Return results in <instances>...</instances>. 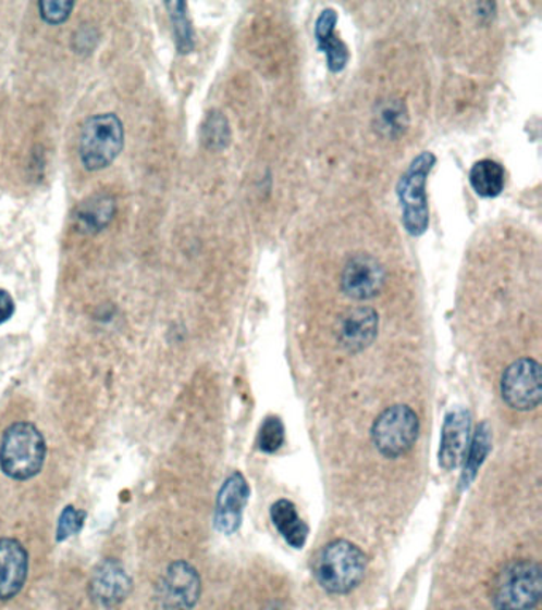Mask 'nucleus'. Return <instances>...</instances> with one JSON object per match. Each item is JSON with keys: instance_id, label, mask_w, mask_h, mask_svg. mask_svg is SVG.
<instances>
[{"instance_id": "obj_13", "label": "nucleus", "mask_w": 542, "mask_h": 610, "mask_svg": "<svg viewBox=\"0 0 542 610\" xmlns=\"http://www.w3.org/2000/svg\"><path fill=\"white\" fill-rule=\"evenodd\" d=\"M29 572V555L20 540L0 539V599L9 601L23 590Z\"/></svg>"}, {"instance_id": "obj_19", "label": "nucleus", "mask_w": 542, "mask_h": 610, "mask_svg": "<svg viewBox=\"0 0 542 610\" xmlns=\"http://www.w3.org/2000/svg\"><path fill=\"white\" fill-rule=\"evenodd\" d=\"M407 126V112L399 101L383 103L378 112V127L386 136H398L404 133Z\"/></svg>"}, {"instance_id": "obj_14", "label": "nucleus", "mask_w": 542, "mask_h": 610, "mask_svg": "<svg viewBox=\"0 0 542 610\" xmlns=\"http://www.w3.org/2000/svg\"><path fill=\"white\" fill-rule=\"evenodd\" d=\"M379 333V315L369 307L348 310L341 316L337 340L350 353H358L374 343Z\"/></svg>"}, {"instance_id": "obj_2", "label": "nucleus", "mask_w": 542, "mask_h": 610, "mask_svg": "<svg viewBox=\"0 0 542 610\" xmlns=\"http://www.w3.org/2000/svg\"><path fill=\"white\" fill-rule=\"evenodd\" d=\"M47 444L36 425L13 423L0 443V469L13 481H29L44 468Z\"/></svg>"}, {"instance_id": "obj_8", "label": "nucleus", "mask_w": 542, "mask_h": 610, "mask_svg": "<svg viewBox=\"0 0 542 610\" xmlns=\"http://www.w3.org/2000/svg\"><path fill=\"white\" fill-rule=\"evenodd\" d=\"M201 596V577L198 571L177 561L165 571L161 584V599L165 610H192Z\"/></svg>"}, {"instance_id": "obj_16", "label": "nucleus", "mask_w": 542, "mask_h": 610, "mask_svg": "<svg viewBox=\"0 0 542 610\" xmlns=\"http://www.w3.org/2000/svg\"><path fill=\"white\" fill-rule=\"evenodd\" d=\"M271 519L275 528L290 546L295 547V549H303L309 528L303 522L292 501L281 499V501L275 502L271 508Z\"/></svg>"}, {"instance_id": "obj_3", "label": "nucleus", "mask_w": 542, "mask_h": 610, "mask_svg": "<svg viewBox=\"0 0 542 610\" xmlns=\"http://www.w3.org/2000/svg\"><path fill=\"white\" fill-rule=\"evenodd\" d=\"M541 595V568L531 560H516L504 567L490 592L495 610H533Z\"/></svg>"}, {"instance_id": "obj_24", "label": "nucleus", "mask_w": 542, "mask_h": 610, "mask_svg": "<svg viewBox=\"0 0 542 610\" xmlns=\"http://www.w3.org/2000/svg\"><path fill=\"white\" fill-rule=\"evenodd\" d=\"M266 610H283V609L281 608V606L272 605L271 608L266 609Z\"/></svg>"}, {"instance_id": "obj_11", "label": "nucleus", "mask_w": 542, "mask_h": 610, "mask_svg": "<svg viewBox=\"0 0 542 610\" xmlns=\"http://www.w3.org/2000/svg\"><path fill=\"white\" fill-rule=\"evenodd\" d=\"M133 582L119 561L107 558L98 564L89 582L91 598L102 608L112 609L130 596Z\"/></svg>"}, {"instance_id": "obj_9", "label": "nucleus", "mask_w": 542, "mask_h": 610, "mask_svg": "<svg viewBox=\"0 0 542 610\" xmlns=\"http://www.w3.org/2000/svg\"><path fill=\"white\" fill-rule=\"evenodd\" d=\"M385 284V269L375 258L358 254L342 271V291L355 301H368L381 292Z\"/></svg>"}, {"instance_id": "obj_18", "label": "nucleus", "mask_w": 542, "mask_h": 610, "mask_svg": "<svg viewBox=\"0 0 542 610\" xmlns=\"http://www.w3.org/2000/svg\"><path fill=\"white\" fill-rule=\"evenodd\" d=\"M490 448H492V431L486 423H482L476 431L475 437L469 444L468 453H466L465 471L461 474L463 488L469 487L475 481L483 461L489 457Z\"/></svg>"}, {"instance_id": "obj_15", "label": "nucleus", "mask_w": 542, "mask_h": 610, "mask_svg": "<svg viewBox=\"0 0 542 610\" xmlns=\"http://www.w3.org/2000/svg\"><path fill=\"white\" fill-rule=\"evenodd\" d=\"M337 15L334 10L328 9L322 12L316 24V37L319 48L327 54L328 67L331 72L344 71L348 62V50L342 40L334 36V26Z\"/></svg>"}, {"instance_id": "obj_22", "label": "nucleus", "mask_w": 542, "mask_h": 610, "mask_svg": "<svg viewBox=\"0 0 542 610\" xmlns=\"http://www.w3.org/2000/svg\"><path fill=\"white\" fill-rule=\"evenodd\" d=\"M74 5V2H41L39 3L41 18L50 24H60L67 20Z\"/></svg>"}, {"instance_id": "obj_12", "label": "nucleus", "mask_w": 542, "mask_h": 610, "mask_svg": "<svg viewBox=\"0 0 542 610\" xmlns=\"http://www.w3.org/2000/svg\"><path fill=\"white\" fill-rule=\"evenodd\" d=\"M250 488L241 472H234L224 481L217 498L215 528L231 536L241 528L242 513L247 505Z\"/></svg>"}, {"instance_id": "obj_7", "label": "nucleus", "mask_w": 542, "mask_h": 610, "mask_svg": "<svg viewBox=\"0 0 542 610\" xmlns=\"http://www.w3.org/2000/svg\"><path fill=\"white\" fill-rule=\"evenodd\" d=\"M504 402L514 410L537 409L542 399L541 364L531 358H520L504 371L502 378Z\"/></svg>"}, {"instance_id": "obj_4", "label": "nucleus", "mask_w": 542, "mask_h": 610, "mask_svg": "<svg viewBox=\"0 0 542 610\" xmlns=\"http://www.w3.org/2000/svg\"><path fill=\"white\" fill-rule=\"evenodd\" d=\"M434 164L436 157L431 151H423L410 163L396 185V195L402 203L403 224L410 236H422L430 224L427 178Z\"/></svg>"}, {"instance_id": "obj_10", "label": "nucleus", "mask_w": 542, "mask_h": 610, "mask_svg": "<svg viewBox=\"0 0 542 610\" xmlns=\"http://www.w3.org/2000/svg\"><path fill=\"white\" fill-rule=\"evenodd\" d=\"M471 444V413L466 409L451 410L442 426L440 464L445 471L460 466Z\"/></svg>"}, {"instance_id": "obj_17", "label": "nucleus", "mask_w": 542, "mask_h": 610, "mask_svg": "<svg viewBox=\"0 0 542 610\" xmlns=\"http://www.w3.org/2000/svg\"><path fill=\"white\" fill-rule=\"evenodd\" d=\"M472 189L482 198H496L502 195L506 174L502 164L492 160L478 161L469 174Z\"/></svg>"}, {"instance_id": "obj_21", "label": "nucleus", "mask_w": 542, "mask_h": 610, "mask_svg": "<svg viewBox=\"0 0 542 610\" xmlns=\"http://www.w3.org/2000/svg\"><path fill=\"white\" fill-rule=\"evenodd\" d=\"M85 516L86 513L83 510L75 509L74 506H67V508L62 510L57 530L58 543H64L69 537L81 533L83 523H85Z\"/></svg>"}, {"instance_id": "obj_20", "label": "nucleus", "mask_w": 542, "mask_h": 610, "mask_svg": "<svg viewBox=\"0 0 542 610\" xmlns=\"http://www.w3.org/2000/svg\"><path fill=\"white\" fill-rule=\"evenodd\" d=\"M285 443V427L279 416H269L258 434V447L264 453H275Z\"/></svg>"}, {"instance_id": "obj_23", "label": "nucleus", "mask_w": 542, "mask_h": 610, "mask_svg": "<svg viewBox=\"0 0 542 610\" xmlns=\"http://www.w3.org/2000/svg\"><path fill=\"white\" fill-rule=\"evenodd\" d=\"M13 313H15V301H13L12 296L5 289H0V325L9 322Z\"/></svg>"}, {"instance_id": "obj_1", "label": "nucleus", "mask_w": 542, "mask_h": 610, "mask_svg": "<svg viewBox=\"0 0 542 610\" xmlns=\"http://www.w3.org/2000/svg\"><path fill=\"white\" fill-rule=\"evenodd\" d=\"M368 568L365 551L348 540L327 544L317 555L313 575L324 592L347 595L360 587Z\"/></svg>"}, {"instance_id": "obj_6", "label": "nucleus", "mask_w": 542, "mask_h": 610, "mask_svg": "<svg viewBox=\"0 0 542 610\" xmlns=\"http://www.w3.org/2000/svg\"><path fill=\"white\" fill-rule=\"evenodd\" d=\"M123 124L113 113L96 115L83 126L81 134L82 163L89 171H101L112 164L123 148Z\"/></svg>"}, {"instance_id": "obj_5", "label": "nucleus", "mask_w": 542, "mask_h": 610, "mask_svg": "<svg viewBox=\"0 0 542 610\" xmlns=\"http://www.w3.org/2000/svg\"><path fill=\"white\" fill-rule=\"evenodd\" d=\"M420 420L409 406H392L383 410L372 425L371 437L374 447L383 457H403L412 450L419 439Z\"/></svg>"}]
</instances>
